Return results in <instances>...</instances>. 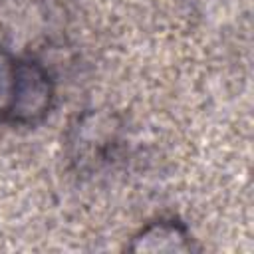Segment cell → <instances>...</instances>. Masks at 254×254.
<instances>
[{"mask_svg": "<svg viewBox=\"0 0 254 254\" xmlns=\"http://www.w3.org/2000/svg\"><path fill=\"white\" fill-rule=\"evenodd\" d=\"M56 89L48 69L28 58H18L16 65V95L8 117L10 125H36L46 119L54 105Z\"/></svg>", "mask_w": 254, "mask_h": 254, "instance_id": "obj_1", "label": "cell"}, {"mask_svg": "<svg viewBox=\"0 0 254 254\" xmlns=\"http://www.w3.org/2000/svg\"><path fill=\"white\" fill-rule=\"evenodd\" d=\"M129 250L133 252H190L192 236L187 226L175 218L153 220L143 226L131 240Z\"/></svg>", "mask_w": 254, "mask_h": 254, "instance_id": "obj_2", "label": "cell"}, {"mask_svg": "<svg viewBox=\"0 0 254 254\" xmlns=\"http://www.w3.org/2000/svg\"><path fill=\"white\" fill-rule=\"evenodd\" d=\"M16 65L18 58L0 54V121L8 123L16 95Z\"/></svg>", "mask_w": 254, "mask_h": 254, "instance_id": "obj_3", "label": "cell"}]
</instances>
